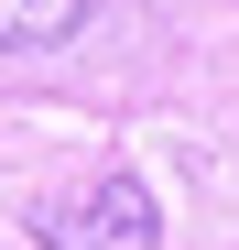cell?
I'll list each match as a JSON object with an SVG mask.
<instances>
[{
    "mask_svg": "<svg viewBox=\"0 0 239 250\" xmlns=\"http://www.w3.org/2000/svg\"><path fill=\"white\" fill-rule=\"evenodd\" d=\"M33 239L44 250H163V207H152L141 174H98L76 196H44Z\"/></svg>",
    "mask_w": 239,
    "mask_h": 250,
    "instance_id": "6da1fadb",
    "label": "cell"
},
{
    "mask_svg": "<svg viewBox=\"0 0 239 250\" xmlns=\"http://www.w3.org/2000/svg\"><path fill=\"white\" fill-rule=\"evenodd\" d=\"M87 22V0H0V55H44Z\"/></svg>",
    "mask_w": 239,
    "mask_h": 250,
    "instance_id": "7a4b0ae2",
    "label": "cell"
}]
</instances>
